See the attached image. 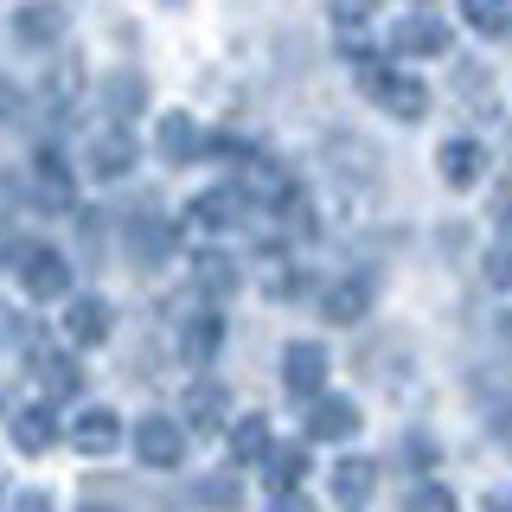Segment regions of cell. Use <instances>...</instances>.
Here are the masks:
<instances>
[{"instance_id": "cell-1", "label": "cell", "mask_w": 512, "mask_h": 512, "mask_svg": "<svg viewBox=\"0 0 512 512\" xmlns=\"http://www.w3.org/2000/svg\"><path fill=\"white\" fill-rule=\"evenodd\" d=\"M122 250H128L135 269H160V263H173V250H180V224L160 212V205H135L128 224H122Z\"/></svg>"}, {"instance_id": "cell-2", "label": "cell", "mask_w": 512, "mask_h": 512, "mask_svg": "<svg viewBox=\"0 0 512 512\" xmlns=\"http://www.w3.org/2000/svg\"><path fill=\"white\" fill-rule=\"evenodd\" d=\"M13 276L32 301H64L71 295V263L64 250H45V244H13Z\"/></svg>"}, {"instance_id": "cell-3", "label": "cell", "mask_w": 512, "mask_h": 512, "mask_svg": "<svg viewBox=\"0 0 512 512\" xmlns=\"http://www.w3.org/2000/svg\"><path fill=\"white\" fill-rule=\"evenodd\" d=\"M365 96L384 109L391 122H423L429 116V84L423 77H410V71H365Z\"/></svg>"}, {"instance_id": "cell-4", "label": "cell", "mask_w": 512, "mask_h": 512, "mask_svg": "<svg viewBox=\"0 0 512 512\" xmlns=\"http://www.w3.org/2000/svg\"><path fill=\"white\" fill-rule=\"evenodd\" d=\"M391 52L397 58H448L455 52V32H448V20H436L429 7H410L404 20H397V32H391Z\"/></svg>"}, {"instance_id": "cell-5", "label": "cell", "mask_w": 512, "mask_h": 512, "mask_svg": "<svg viewBox=\"0 0 512 512\" xmlns=\"http://www.w3.org/2000/svg\"><path fill=\"white\" fill-rule=\"evenodd\" d=\"M135 455H141V468L173 474L186 461V429L173 423V416H141L135 423Z\"/></svg>"}, {"instance_id": "cell-6", "label": "cell", "mask_w": 512, "mask_h": 512, "mask_svg": "<svg viewBox=\"0 0 512 512\" xmlns=\"http://www.w3.org/2000/svg\"><path fill=\"white\" fill-rule=\"evenodd\" d=\"M135 160H141V148H135V135H128L122 122L90 128V141H84V167L96 173V180H122Z\"/></svg>"}, {"instance_id": "cell-7", "label": "cell", "mask_w": 512, "mask_h": 512, "mask_svg": "<svg viewBox=\"0 0 512 512\" xmlns=\"http://www.w3.org/2000/svg\"><path fill=\"white\" fill-rule=\"evenodd\" d=\"M327 372H333V359H327V346H320V340H295V346L282 352L288 397H320V391H327Z\"/></svg>"}, {"instance_id": "cell-8", "label": "cell", "mask_w": 512, "mask_h": 512, "mask_svg": "<svg viewBox=\"0 0 512 512\" xmlns=\"http://www.w3.org/2000/svg\"><path fill=\"white\" fill-rule=\"evenodd\" d=\"M352 429H359V404H352V397H333V391L308 397V423H301L308 442H346Z\"/></svg>"}, {"instance_id": "cell-9", "label": "cell", "mask_w": 512, "mask_h": 512, "mask_svg": "<svg viewBox=\"0 0 512 512\" xmlns=\"http://www.w3.org/2000/svg\"><path fill=\"white\" fill-rule=\"evenodd\" d=\"M84 84H90L84 58L58 52L52 71H45V84H39V96H45V109H52V116H77V103H84Z\"/></svg>"}, {"instance_id": "cell-10", "label": "cell", "mask_w": 512, "mask_h": 512, "mask_svg": "<svg viewBox=\"0 0 512 512\" xmlns=\"http://www.w3.org/2000/svg\"><path fill=\"white\" fill-rule=\"evenodd\" d=\"M436 173L455 192H468V186H480V173H487V148H480L474 135H448L436 148Z\"/></svg>"}, {"instance_id": "cell-11", "label": "cell", "mask_w": 512, "mask_h": 512, "mask_svg": "<svg viewBox=\"0 0 512 512\" xmlns=\"http://www.w3.org/2000/svg\"><path fill=\"white\" fill-rule=\"evenodd\" d=\"M13 39H20L26 52H52L64 39V7L58 0H26V7L13 13Z\"/></svg>"}, {"instance_id": "cell-12", "label": "cell", "mask_w": 512, "mask_h": 512, "mask_svg": "<svg viewBox=\"0 0 512 512\" xmlns=\"http://www.w3.org/2000/svg\"><path fill=\"white\" fill-rule=\"evenodd\" d=\"M32 192H39L45 212H71V205H77V180H71V167H64L52 148L32 154Z\"/></svg>"}, {"instance_id": "cell-13", "label": "cell", "mask_w": 512, "mask_h": 512, "mask_svg": "<svg viewBox=\"0 0 512 512\" xmlns=\"http://www.w3.org/2000/svg\"><path fill=\"white\" fill-rule=\"evenodd\" d=\"M64 340L71 346H103L109 340V301L103 295H64Z\"/></svg>"}, {"instance_id": "cell-14", "label": "cell", "mask_w": 512, "mask_h": 512, "mask_svg": "<svg viewBox=\"0 0 512 512\" xmlns=\"http://www.w3.org/2000/svg\"><path fill=\"white\" fill-rule=\"evenodd\" d=\"M154 148H160V160H167V167H192V160H199V148H205V135H199V122H192L186 109H167V116H160V128H154Z\"/></svg>"}, {"instance_id": "cell-15", "label": "cell", "mask_w": 512, "mask_h": 512, "mask_svg": "<svg viewBox=\"0 0 512 512\" xmlns=\"http://www.w3.org/2000/svg\"><path fill=\"white\" fill-rule=\"evenodd\" d=\"M186 212H192V224H199V231H231V224H244V212H256V205H250L237 186H212V192H199Z\"/></svg>"}, {"instance_id": "cell-16", "label": "cell", "mask_w": 512, "mask_h": 512, "mask_svg": "<svg viewBox=\"0 0 512 512\" xmlns=\"http://www.w3.org/2000/svg\"><path fill=\"white\" fill-rule=\"evenodd\" d=\"M320 314H327L333 327H359V320L372 314V276H340L320 295Z\"/></svg>"}, {"instance_id": "cell-17", "label": "cell", "mask_w": 512, "mask_h": 512, "mask_svg": "<svg viewBox=\"0 0 512 512\" xmlns=\"http://www.w3.org/2000/svg\"><path fill=\"white\" fill-rule=\"evenodd\" d=\"M116 442H122V416L109 404L77 410V423H71V448H77V455H109Z\"/></svg>"}, {"instance_id": "cell-18", "label": "cell", "mask_w": 512, "mask_h": 512, "mask_svg": "<svg viewBox=\"0 0 512 512\" xmlns=\"http://www.w3.org/2000/svg\"><path fill=\"white\" fill-rule=\"evenodd\" d=\"M224 416H231V391H224L218 378H199V384L186 391V423L199 429V436H218Z\"/></svg>"}, {"instance_id": "cell-19", "label": "cell", "mask_w": 512, "mask_h": 512, "mask_svg": "<svg viewBox=\"0 0 512 512\" xmlns=\"http://www.w3.org/2000/svg\"><path fill=\"white\" fill-rule=\"evenodd\" d=\"M333 500L340 506H365L372 500V487H378V461L372 455H346V461H333Z\"/></svg>"}, {"instance_id": "cell-20", "label": "cell", "mask_w": 512, "mask_h": 512, "mask_svg": "<svg viewBox=\"0 0 512 512\" xmlns=\"http://www.w3.org/2000/svg\"><path fill=\"white\" fill-rule=\"evenodd\" d=\"M32 378H39L45 397H77V391H84V372L71 365V352H52V346L32 352Z\"/></svg>"}, {"instance_id": "cell-21", "label": "cell", "mask_w": 512, "mask_h": 512, "mask_svg": "<svg viewBox=\"0 0 512 512\" xmlns=\"http://www.w3.org/2000/svg\"><path fill=\"white\" fill-rule=\"evenodd\" d=\"M308 442H276L269 448V461H263V474H269V487L276 493H301V480H308Z\"/></svg>"}, {"instance_id": "cell-22", "label": "cell", "mask_w": 512, "mask_h": 512, "mask_svg": "<svg viewBox=\"0 0 512 512\" xmlns=\"http://www.w3.org/2000/svg\"><path fill=\"white\" fill-rule=\"evenodd\" d=\"M13 448H20V455H45V448L58 442V423H52V410L45 404H26V410H13Z\"/></svg>"}, {"instance_id": "cell-23", "label": "cell", "mask_w": 512, "mask_h": 512, "mask_svg": "<svg viewBox=\"0 0 512 512\" xmlns=\"http://www.w3.org/2000/svg\"><path fill=\"white\" fill-rule=\"evenodd\" d=\"M218 340H224V320L218 314H192L186 333H180V359L186 365H212L218 359Z\"/></svg>"}, {"instance_id": "cell-24", "label": "cell", "mask_w": 512, "mask_h": 512, "mask_svg": "<svg viewBox=\"0 0 512 512\" xmlns=\"http://www.w3.org/2000/svg\"><path fill=\"white\" fill-rule=\"evenodd\" d=\"M269 448H276V442H269V423H263L256 410L231 423V455H237V468H256V461H269Z\"/></svg>"}, {"instance_id": "cell-25", "label": "cell", "mask_w": 512, "mask_h": 512, "mask_svg": "<svg viewBox=\"0 0 512 512\" xmlns=\"http://www.w3.org/2000/svg\"><path fill=\"white\" fill-rule=\"evenodd\" d=\"M103 103L116 109V122L141 116V109H148V77H135V71H116V77L103 84Z\"/></svg>"}, {"instance_id": "cell-26", "label": "cell", "mask_w": 512, "mask_h": 512, "mask_svg": "<svg viewBox=\"0 0 512 512\" xmlns=\"http://www.w3.org/2000/svg\"><path fill=\"white\" fill-rule=\"evenodd\" d=\"M199 506H212V512H237V506H244L237 468H212V474H199Z\"/></svg>"}, {"instance_id": "cell-27", "label": "cell", "mask_w": 512, "mask_h": 512, "mask_svg": "<svg viewBox=\"0 0 512 512\" xmlns=\"http://www.w3.org/2000/svg\"><path fill=\"white\" fill-rule=\"evenodd\" d=\"M461 20L487 32V39H500V32H512V0H461Z\"/></svg>"}, {"instance_id": "cell-28", "label": "cell", "mask_w": 512, "mask_h": 512, "mask_svg": "<svg viewBox=\"0 0 512 512\" xmlns=\"http://www.w3.org/2000/svg\"><path fill=\"white\" fill-rule=\"evenodd\" d=\"M192 276H199L205 295H231V288H237V263H231L224 250H205L199 263H192Z\"/></svg>"}, {"instance_id": "cell-29", "label": "cell", "mask_w": 512, "mask_h": 512, "mask_svg": "<svg viewBox=\"0 0 512 512\" xmlns=\"http://www.w3.org/2000/svg\"><path fill=\"white\" fill-rule=\"evenodd\" d=\"M404 512H461V500H455V487H442V480H416L404 493Z\"/></svg>"}, {"instance_id": "cell-30", "label": "cell", "mask_w": 512, "mask_h": 512, "mask_svg": "<svg viewBox=\"0 0 512 512\" xmlns=\"http://www.w3.org/2000/svg\"><path fill=\"white\" fill-rule=\"evenodd\" d=\"M340 58L352 64V71H378V45L359 39V32H346V39H340Z\"/></svg>"}, {"instance_id": "cell-31", "label": "cell", "mask_w": 512, "mask_h": 512, "mask_svg": "<svg viewBox=\"0 0 512 512\" xmlns=\"http://www.w3.org/2000/svg\"><path fill=\"white\" fill-rule=\"evenodd\" d=\"M487 282L500 288V295H512V244H493L487 250Z\"/></svg>"}, {"instance_id": "cell-32", "label": "cell", "mask_w": 512, "mask_h": 512, "mask_svg": "<svg viewBox=\"0 0 512 512\" xmlns=\"http://www.w3.org/2000/svg\"><path fill=\"white\" fill-rule=\"evenodd\" d=\"M327 7H333V20H340V26H365L378 13V0H327Z\"/></svg>"}, {"instance_id": "cell-33", "label": "cell", "mask_w": 512, "mask_h": 512, "mask_svg": "<svg viewBox=\"0 0 512 512\" xmlns=\"http://www.w3.org/2000/svg\"><path fill=\"white\" fill-rule=\"evenodd\" d=\"M7 512H52V493H39V487H32V493H13Z\"/></svg>"}, {"instance_id": "cell-34", "label": "cell", "mask_w": 512, "mask_h": 512, "mask_svg": "<svg viewBox=\"0 0 512 512\" xmlns=\"http://www.w3.org/2000/svg\"><path fill=\"white\" fill-rule=\"evenodd\" d=\"M487 423H493V436L512 448V404H487Z\"/></svg>"}, {"instance_id": "cell-35", "label": "cell", "mask_w": 512, "mask_h": 512, "mask_svg": "<svg viewBox=\"0 0 512 512\" xmlns=\"http://www.w3.org/2000/svg\"><path fill=\"white\" fill-rule=\"evenodd\" d=\"M13 116H20V90L0 77V122H13Z\"/></svg>"}, {"instance_id": "cell-36", "label": "cell", "mask_w": 512, "mask_h": 512, "mask_svg": "<svg viewBox=\"0 0 512 512\" xmlns=\"http://www.w3.org/2000/svg\"><path fill=\"white\" fill-rule=\"evenodd\" d=\"M269 512H314V500H308V493H276V506H269Z\"/></svg>"}, {"instance_id": "cell-37", "label": "cell", "mask_w": 512, "mask_h": 512, "mask_svg": "<svg viewBox=\"0 0 512 512\" xmlns=\"http://www.w3.org/2000/svg\"><path fill=\"white\" fill-rule=\"evenodd\" d=\"M493 224H500V231H512V186L493 199Z\"/></svg>"}, {"instance_id": "cell-38", "label": "cell", "mask_w": 512, "mask_h": 512, "mask_svg": "<svg viewBox=\"0 0 512 512\" xmlns=\"http://www.w3.org/2000/svg\"><path fill=\"white\" fill-rule=\"evenodd\" d=\"M487 512H512V493H506V487H493V493H487Z\"/></svg>"}, {"instance_id": "cell-39", "label": "cell", "mask_w": 512, "mask_h": 512, "mask_svg": "<svg viewBox=\"0 0 512 512\" xmlns=\"http://www.w3.org/2000/svg\"><path fill=\"white\" fill-rule=\"evenodd\" d=\"M404 7H436V0H404Z\"/></svg>"}, {"instance_id": "cell-40", "label": "cell", "mask_w": 512, "mask_h": 512, "mask_svg": "<svg viewBox=\"0 0 512 512\" xmlns=\"http://www.w3.org/2000/svg\"><path fill=\"white\" fill-rule=\"evenodd\" d=\"M77 512H109V506H77Z\"/></svg>"}, {"instance_id": "cell-41", "label": "cell", "mask_w": 512, "mask_h": 512, "mask_svg": "<svg viewBox=\"0 0 512 512\" xmlns=\"http://www.w3.org/2000/svg\"><path fill=\"white\" fill-rule=\"evenodd\" d=\"M0 493H7V480H0Z\"/></svg>"}, {"instance_id": "cell-42", "label": "cell", "mask_w": 512, "mask_h": 512, "mask_svg": "<svg viewBox=\"0 0 512 512\" xmlns=\"http://www.w3.org/2000/svg\"><path fill=\"white\" fill-rule=\"evenodd\" d=\"M167 7H180V0H167Z\"/></svg>"}]
</instances>
